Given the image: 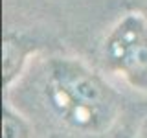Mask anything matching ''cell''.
Masks as SVG:
<instances>
[{"label":"cell","instance_id":"1","mask_svg":"<svg viewBox=\"0 0 147 138\" xmlns=\"http://www.w3.org/2000/svg\"><path fill=\"white\" fill-rule=\"evenodd\" d=\"M42 98L57 120L81 135H103L118 118V96L79 59L55 55L44 64Z\"/></svg>","mask_w":147,"mask_h":138},{"label":"cell","instance_id":"2","mask_svg":"<svg viewBox=\"0 0 147 138\" xmlns=\"http://www.w3.org/2000/svg\"><path fill=\"white\" fill-rule=\"evenodd\" d=\"M101 61L127 87L147 94V17L134 11L118 18L103 39Z\"/></svg>","mask_w":147,"mask_h":138},{"label":"cell","instance_id":"3","mask_svg":"<svg viewBox=\"0 0 147 138\" xmlns=\"http://www.w3.org/2000/svg\"><path fill=\"white\" fill-rule=\"evenodd\" d=\"M39 50V43L24 31L7 30L2 39V79L6 90L22 76L30 57Z\"/></svg>","mask_w":147,"mask_h":138},{"label":"cell","instance_id":"4","mask_svg":"<svg viewBox=\"0 0 147 138\" xmlns=\"http://www.w3.org/2000/svg\"><path fill=\"white\" fill-rule=\"evenodd\" d=\"M31 123L18 109L6 99L2 107V138H31Z\"/></svg>","mask_w":147,"mask_h":138},{"label":"cell","instance_id":"5","mask_svg":"<svg viewBox=\"0 0 147 138\" xmlns=\"http://www.w3.org/2000/svg\"><path fill=\"white\" fill-rule=\"evenodd\" d=\"M134 138H147V118L140 123V127H138V131H136Z\"/></svg>","mask_w":147,"mask_h":138},{"label":"cell","instance_id":"6","mask_svg":"<svg viewBox=\"0 0 147 138\" xmlns=\"http://www.w3.org/2000/svg\"><path fill=\"white\" fill-rule=\"evenodd\" d=\"M140 13L147 17V0H142V6H140Z\"/></svg>","mask_w":147,"mask_h":138}]
</instances>
